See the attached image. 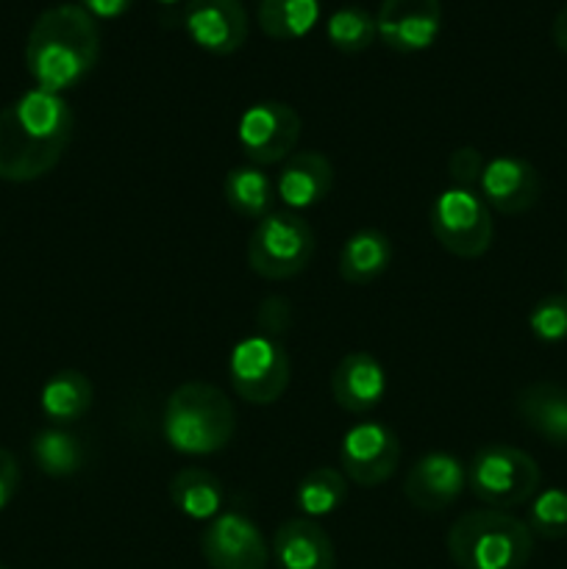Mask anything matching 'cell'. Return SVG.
Returning <instances> with one entry per match:
<instances>
[{
    "label": "cell",
    "instance_id": "obj_2",
    "mask_svg": "<svg viewBox=\"0 0 567 569\" xmlns=\"http://www.w3.org/2000/svg\"><path fill=\"white\" fill-rule=\"evenodd\" d=\"M100 59V31L94 17L76 3L42 11L26 42V67L37 89L61 94L78 87Z\"/></svg>",
    "mask_w": 567,
    "mask_h": 569
},
{
    "label": "cell",
    "instance_id": "obj_12",
    "mask_svg": "<svg viewBox=\"0 0 567 569\" xmlns=\"http://www.w3.org/2000/svg\"><path fill=\"white\" fill-rule=\"evenodd\" d=\"M378 39L395 53H420L442 31L439 0H381L376 14Z\"/></svg>",
    "mask_w": 567,
    "mask_h": 569
},
{
    "label": "cell",
    "instance_id": "obj_9",
    "mask_svg": "<svg viewBox=\"0 0 567 569\" xmlns=\"http://www.w3.org/2000/svg\"><path fill=\"white\" fill-rule=\"evenodd\" d=\"M237 139L242 153L253 164L267 167L287 161L300 139L298 111L287 103H278V100H265V103L250 106L239 117Z\"/></svg>",
    "mask_w": 567,
    "mask_h": 569
},
{
    "label": "cell",
    "instance_id": "obj_25",
    "mask_svg": "<svg viewBox=\"0 0 567 569\" xmlns=\"http://www.w3.org/2000/svg\"><path fill=\"white\" fill-rule=\"evenodd\" d=\"M31 456L39 470L50 478L76 476L83 467V445L64 428H44L33 437Z\"/></svg>",
    "mask_w": 567,
    "mask_h": 569
},
{
    "label": "cell",
    "instance_id": "obj_11",
    "mask_svg": "<svg viewBox=\"0 0 567 569\" xmlns=\"http://www.w3.org/2000/svg\"><path fill=\"white\" fill-rule=\"evenodd\" d=\"M200 553L211 569H265L270 550L259 528L237 511L217 515L200 537Z\"/></svg>",
    "mask_w": 567,
    "mask_h": 569
},
{
    "label": "cell",
    "instance_id": "obj_5",
    "mask_svg": "<svg viewBox=\"0 0 567 569\" xmlns=\"http://www.w3.org/2000/svg\"><path fill=\"white\" fill-rule=\"evenodd\" d=\"M317 239L309 222L295 211H270L248 239L250 270L267 281H287L311 264Z\"/></svg>",
    "mask_w": 567,
    "mask_h": 569
},
{
    "label": "cell",
    "instance_id": "obj_26",
    "mask_svg": "<svg viewBox=\"0 0 567 569\" xmlns=\"http://www.w3.org/2000/svg\"><path fill=\"white\" fill-rule=\"evenodd\" d=\"M345 498H348V478L334 467H317V470L306 472L298 483V492H295L298 509L309 520L337 511L345 503Z\"/></svg>",
    "mask_w": 567,
    "mask_h": 569
},
{
    "label": "cell",
    "instance_id": "obj_3",
    "mask_svg": "<svg viewBox=\"0 0 567 569\" xmlns=\"http://www.w3.org/2000/svg\"><path fill=\"white\" fill-rule=\"evenodd\" d=\"M165 439L183 456H211L228 448L237 431V415L226 392L211 383H181L167 398L161 415Z\"/></svg>",
    "mask_w": 567,
    "mask_h": 569
},
{
    "label": "cell",
    "instance_id": "obj_1",
    "mask_svg": "<svg viewBox=\"0 0 567 569\" xmlns=\"http://www.w3.org/2000/svg\"><path fill=\"white\" fill-rule=\"evenodd\" d=\"M72 109L61 94L31 89L0 109V181L28 183L48 176L72 139Z\"/></svg>",
    "mask_w": 567,
    "mask_h": 569
},
{
    "label": "cell",
    "instance_id": "obj_35",
    "mask_svg": "<svg viewBox=\"0 0 567 569\" xmlns=\"http://www.w3.org/2000/svg\"><path fill=\"white\" fill-rule=\"evenodd\" d=\"M156 3H159V6H178L181 0H156Z\"/></svg>",
    "mask_w": 567,
    "mask_h": 569
},
{
    "label": "cell",
    "instance_id": "obj_36",
    "mask_svg": "<svg viewBox=\"0 0 567 569\" xmlns=\"http://www.w3.org/2000/svg\"><path fill=\"white\" fill-rule=\"evenodd\" d=\"M565 281H567V272H565Z\"/></svg>",
    "mask_w": 567,
    "mask_h": 569
},
{
    "label": "cell",
    "instance_id": "obj_21",
    "mask_svg": "<svg viewBox=\"0 0 567 569\" xmlns=\"http://www.w3.org/2000/svg\"><path fill=\"white\" fill-rule=\"evenodd\" d=\"M170 498L189 520H215L222 506V483L203 467H183L172 476Z\"/></svg>",
    "mask_w": 567,
    "mask_h": 569
},
{
    "label": "cell",
    "instance_id": "obj_37",
    "mask_svg": "<svg viewBox=\"0 0 567 569\" xmlns=\"http://www.w3.org/2000/svg\"><path fill=\"white\" fill-rule=\"evenodd\" d=\"M0 569H6V567H0Z\"/></svg>",
    "mask_w": 567,
    "mask_h": 569
},
{
    "label": "cell",
    "instance_id": "obj_20",
    "mask_svg": "<svg viewBox=\"0 0 567 569\" xmlns=\"http://www.w3.org/2000/svg\"><path fill=\"white\" fill-rule=\"evenodd\" d=\"M389 264H392V242L387 233L376 231V228L356 231L339 253V276L354 287L372 283L387 272Z\"/></svg>",
    "mask_w": 567,
    "mask_h": 569
},
{
    "label": "cell",
    "instance_id": "obj_29",
    "mask_svg": "<svg viewBox=\"0 0 567 569\" xmlns=\"http://www.w3.org/2000/svg\"><path fill=\"white\" fill-rule=\"evenodd\" d=\"M528 328L539 342L567 339V295H548L528 315Z\"/></svg>",
    "mask_w": 567,
    "mask_h": 569
},
{
    "label": "cell",
    "instance_id": "obj_24",
    "mask_svg": "<svg viewBox=\"0 0 567 569\" xmlns=\"http://www.w3.org/2000/svg\"><path fill=\"white\" fill-rule=\"evenodd\" d=\"M222 192H226L228 206L239 217H248V220H265L272 209V183L259 167H233V170H228Z\"/></svg>",
    "mask_w": 567,
    "mask_h": 569
},
{
    "label": "cell",
    "instance_id": "obj_10",
    "mask_svg": "<svg viewBox=\"0 0 567 569\" xmlns=\"http://www.w3.org/2000/svg\"><path fill=\"white\" fill-rule=\"evenodd\" d=\"M400 461V442L384 422H359L342 437L339 465L342 476L356 487H381L395 476Z\"/></svg>",
    "mask_w": 567,
    "mask_h": 569
},
{
    "label": "cell",
    "instance_id": "obj_14",
    "mask_svg": "<svg viewBox=\"0 0 567 569\" xmlns=\"http://www.w3.org/2000/svg\"><path fill=\"white\" fill-rule=\"evenodd\" d=\"M481 200L493 206L500 214H523V211L534 209L543 194V178H539L537 167L528 164L526 159L517 156H498L484 164L481 176Z\"/></svg>",
    "mask_w": 567,
    "mask_h": 569
},
{
    "label": "cell",
    "instance_id": "obj_18",
    "mask_svg": "<svg viewBox=\"0 0 567 569\" xmlns=\"http://www.w3.org/2000/svg\"><path fill=\"white\" fill-rule=\"evenodd\" d=\"M515 411L528 431L554 448H567V387L550 381L528 383L517 392Z\"/></svg>",
    "mask_w": 567,
    "mask_h": 569
},
{
    "label": "cell",
    "instance_id": "obj_6",
    "mask_svg": "<svg viewBox=\"0 0 567 569\" xmlns=\"http://www.w3.org/2000/svg\"><path fill=\"white\" fill-rule=\"evenodd\" d=\"M537 461L511 445H487L467 467V487L489 509H515L539 492Z\"/></svg>",
    "mask_w": 567,
    "mask_h": 569
},
{
    "label": "cell",
    "instance_id": "obj_31",
    "mask_svg": "<svg viewBox=\"0 0 567 569\" xmlns=\"http://www.w3.org/2000/svg\"><path fill=\"white\" fill-rule=\"evenodd\" d=\"M20 487V465L6 448H0V509L11 503Z\"/></svg>",
    "mask_w": 567,
    "mask_h": 569
},
{
    "label": "cell",
    "instance_id": "obj_32",
    "mask_svg": "<svg viewBox=\"0 0 567 569\" xmlns=\"http://www.w3.org/2000/svg\"><path fill=\"white\" fill-rule=\"evenodd\" d=\"M289 322V303L284 298H267L259 306V326L267 333H281Z\"/></svg>",
    "mask_w": 567,
    "mask_h": 569
},
{
    "label": "cell",
    "instance_id": "obj_27",
    "mask_svg": "<svg viewBox=\"0 0 567 569\" xmlns=\"http://www.w3.org/2000/svg\"><path fill=\"white\" fill-rule=\"evenodd\" d=\"M326 33L339 53H361L378 39V26L365 6H342L328 17Z\"/></svg>",
    "mask_w": 567,
    "mask_h": 569
},
{
    "label": "cell",
    "instance_id": "obj_19",
    "mask_svg": "<svg viewBox=\"0 0 567 569\" xmlns=\"http://www.w3.org/2000/svg\"><path fill=\"white\" fill-rule=\"evenodd\" d=\"M334 187V167L317 150L292 153L278 172V198L289 209H311L328 198Z\"/></svg>",
    "mask_w": 567,
    "mask_h": 569
},
{
    "label": "cell",
    "instance_id": "obj_8",
    "mask_svg": "<svg viewBox=\"0 0 567 569\" xmlns=\"http://www.w3.org/2000/svg\"><path fill=\"white\" fill-rule=\"evenodd\" d=\"M233 392L245 403H276L289 387V356L278 339L248 337L233 348L231 365Z\"/></svg>",
    "mask_w": 567,
    "mask_h": 569
},
{
    "label": "cell",
    "instance_id": "obj_4",
    "mask_svg": "<svg viewBox=\"0 0 567 569\" xmlns=\"http://www.w3.org/2000/svg\"><path fill=\"white\" fill-rule=\"evenodd\" d=\"M448 553L459 569H523L534 553V533L506 511H467L450 526Z\"/></svg>",
    "mask_w": 567,
    "mask_h": 569
},
{
    "label": "cell",
    "instance_id": "obj_15",
    "mask_svg": "<svg viewBox=\"0 0 567 569\" xmlns=\"http://www.w3.org/2000/svg\"><path fill=\"white\" fill-rule=\"evenodd\" d=\"M467 487V470L450 453H428L409 470L404 495L417 511L437 515L456 503L461 489Z\"/></svg>",
    "mask_w": 567,
    "mask_h": 569
},
{
    "label": "cell",
    "instance_id": "obj_16",
    "mask_svg": "<svg viewBox=\"0 0 567 569\" xmlns=\"http://www.w3.org/2000/svg\"><path fill=\"white\" fill-rule=\"evenodd\" d=\"M387 378L378 359L365 350L348 353L331 372V395L339 409L350 415H367L381 403Z\"/></svg>",
    "mask_w": 567,
    "mask_h": 569
},
{
    "label": "cell",
    "instance_id": "obj_22",
    "mask_svg": "<svg viewBox=\"0 0 567 569\" xmlns=\"http://www.w3.org/2000/svg\"><path fill=\"white\" fill-rule=\"evenodd\" d=\"M92 383L83 372L78 370H61L50 378L42 387V411L48 420L67 426V422H76L92 409Z\"/></svg>",
    "mask_w": 567,
    "mask_h": 569
},
{
    "label": "cell",
    "instance_id": "obj_7",
    "mask_svg": "<svg viewBox=\"0 0 567 569\" xmlns=\"http://www.w3.org/2000/svg\"><path fill=\"white\" fill-rule=\"evenodd\" d=\"M431 233L448 253L459 259H478L493 248L495 226L481 194L465 189H445L431 206Z\"/></svg>",
    "mask_w": 567,
    "mask_h": 569
},
{
    "label": "cell",
    "instance_id": "obj_30",
    "mask_svg": "<svg viewBox=\"0 0 567 569\" xmlns=\"http://www.w3.org/2000/svg\"><path fill=\"white\" fill-rule=\"evenodd\" d=\"M484 156L476 148H459L450 153L448 159V176L454 181L456 189H465V192H476L481 187L484 176Z\"/></svg>",
    "mask_w": 567,
    "mask_h": 569
},
{
    "label": "cell",
    "instance_id": "obj_23",
    "mask_svg": "<svg viewBox=\"0 0 567 569\" xmlns=\"http://www.w3.org/2000/svg\"><path fill=\"white\" fill-rule=\"evenodd\" d=\"M320 20V0H259L261 31L278 42L306 37Z\"/></svg>",
    "mask_w": 567,
    "mask_h": 569
},
{
    "label": "cell",
    "instance_id": "obj_17",
    "mask_svg": "<svg viewBox=\"0 0 567 569\" xmlns=\"http://www.w3.org/2000/svg\"><path fill=\"white\" fill-rule=\"evenodd\" d=\"M272 556L278 569H334V542L315 520L298 517L287 520L272 539Z\"/></svg>",
    "mask_w": 567,
    "mask_h": 569
},
{
    "label": "cell",
    "instance_id": "obj_13",
    "mask_svg": "<svg viewBox=\"0 0 567 569\" xmlns=\"http://www.w3.org/2000/svg\"><path fill=\"white\" fill-rule=\"evenodd\" d=\"M183 28L206 53L231 56L248 39V14L242 0H189Z\"/></svg>",
    "mask_w": 567,
    "mask_h": 569
},
{
    "label": "cell",
    "instance_id": "obj_28",
    "mask_svg": "<svg viewBox=\"0 0 567 569\" xmlns=\"http://www.w3.org/2000/svg\"><path fill=\"white\" fill-rule=\"evenodd\" d=\"M528 531L543 539L567 537V492L565 489H545L531 500L528 509Z\"/></svg>",
    "mask_w": 567,
    "mask_h": 569
},
{
    "label": "cell",
    "instance_id": "obj_34",
    "mask_svg": "<svg viewBox=\"0 0 567 569\" xmlns=\"http://www.w3.org/2000/svg\"><path fill=\"white\" fill-rule=\"evenodd\" d=\"M550 33H554V44H556V48H559L561 53H567V6L559 11V14H556Z\"/></svg>",
    "mask_w": 567,
    "mask_h": 569
},
{
    "label": "cell",
    "instance_id": "obj_33",
    "mask_svg": "<svg viewBox=\"0 0 567 569\" xmlns=\"http://www.w3.org/2000/svg\"><path fill=\"white\" fill-rule=\"evenodd\" d=\"M78 6L92 17H100V20H117L131 9L133 0H78Z\"/></svg>",
    "mask_w": 567,
    "mask_h": 569
}]
</instances>
